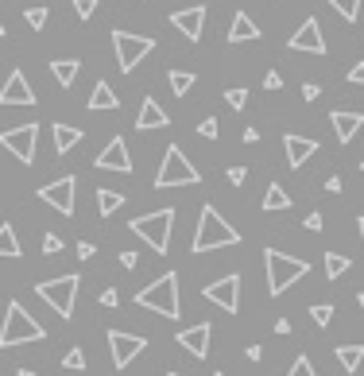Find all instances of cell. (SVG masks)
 Masks as SVG:
<instances>
[{
  "mask_svg": "<svg viewBox=\"0 0 364 376\" xmlns=\"http://www.w3.org/2000/svg\"><path fill=\"white\" fill-rule=\"evenodd\" d=\"M97 8H101V0H74V12H78L81 20H89V16L97 12Z\"/></svg>",
  "mask_w": 364,
  "mask_h": 376,
  "instance_id": "74e56055",
  "label": "cell"
},
{
  "mask_svg": "<svg viewBox=\"0 0 364 376\" xmlns=\"http://www.w3.org/2000/svg\"><path fill=\"white\" fill-rule=\"evenodd\" d=\"M202 183V175H198V167L182 155L178 144H171L167 152H163V163H159V175H155V190H171V186H194Z\"/></svg>",
  "mask_w": 364,
  "mask_h": 376,
  "instance_id": "8992f818",
  "label": "cell"
},
{
  "mask_svg": "<svg viewBox=\"0 0 364 376\" xmlns=\"http://www.w3.org/2000/svg\"><path fill=\"white\" fill-rule=\"evenodd\" d=\"M171 225H175V206L152 210V214H140V217L128 222L132 233H136L144 244H152V252H159V256L171 252Z\"/></svg>",
  "mask_w": 364,
  "mask_h": 376,
  "instance_id": "5b68a950",
  "label": "cell"
},
{
  "mask_svg": "<svg viewBox=\"0 0 364 376\" xmlns=\"http://www.w3.org/2000/svg\"><path fill=\"white\" fill-rule=\"evenodd\" d=\"M43 252H47V256L62 252V237H59V233H43Z\"/></svg>",
  "mask_w": 364,
  "mask_h": 376,
  "instance_id": "f35d334b",
  "label": "cell"
},
{
  "mask_svg": "<svg viewBox=\"0 0 364 376\" xmlns=\"http://www.w3.org/2000/svg\"><path fill=\"white\" fill-rule=\"evenodd\" d=\"M167 376H182V372H167Z\"/></svg>",
  "mask_w": 364,
  "mask_h": 376,
  "instance_id": "11a10c76",
  "label": "cell"
},
{
  "mask_svg": "<svg viewBox=\"0 0 364 376\" xmlns=\"http://www.w3.org/2000/svg\"><path fill=\"white\" fill-rule=\"evenodd\" d=\"M175 341L182 349H186L190 357H210V341H213V326L210 322H194V326H186V330H178L175 334Z\"/></svg>",
  "mask_w": 364,
  "mask_h": 376,
  "instance_id": "9a60e30c",
  "label": "cell"
},
{
  "mask_svg": "<svg viewBox=\"0 0 364 376\" xmlns=\"http://www.w3.org/2000/svg\"><path fill=\"white\" fill-rule=\"evenodd\" d=\"M74 194H78V178L74 175H62V178H55V183L39 186V198H43L51 210H59L62 217L74 214Z\"/></svg>",
  "mask_w": 364,
  "mask_h": 376,
  "instance_id": "8fae6325",
  "label": "cell"
},
{
  "mask_svg": "<svg viewBox=\"0 0 364 376\" xmlns=\"http://www.w3.org/2000/svg\"><path fill=\"white\" fill-rule=\"evenodd\" d=\"M62 369H70V372H81V369H86V353H81V346L66 349V357H62Z\"/></svg>",
  "mask_w": 364,
  "mask_h": 376,
  "instance_id": "1f68e13d",
  "label": "cell"
},
{
  "mask_svg": "<svg viewBox=\"0 0 364 376\" xmlns=\"http://www.w3.org/2000/svg\"><path fill=\"white\" fill-rule=\"evenodd\" d=\"M322 225H326V222H322V214H306V229H310V233H318Z\"/></svg>",
  "mask_w": 364,
  "mask_h": 376,
  "instance_id": "7dc6e473",
  "label": "cell"
},
{
  "mask_svg": "<svg viewBox=\"0 0 364 376\" xmlns=\"http://www.w3.org/2000/svg\"><path fill=\"white\" fill-rule=\"evenodd\" d=\"M225 178H229L233 186H244V183H248V171H244V167H229V171H225Z\"/></svg>",
  "mask_w": 364,
  "mask_h": 376,
  "instance_id": "b9f144b4",
  "label": "cell"
},
{
  "mask_svg": "<svg viewBox=\"0 0 364 376\" xmlns=\"http://www.w3.org/2000/svg\"><path fill=\"white\" fill-rule=\"evenodd\" d=\"M97 171H120V175H132V152L124 144V136H113L109 144L101 148V155L93 159Z\"/></svg>",
  "mask_w": 364,
  "mask_h": 376,
  "instance_id": "5bb4252c",
  "label": "cell"
},
{
  "mask_svg": "<svg viewBox=\"0 0 364 376\" xmlns=\"http://www.w3.org/2000/svg\"><path fill=\"white\" fill-rule=\"evenodd\" d=\"M353 268V260L345 256V252H326V275L329 280H337V275H345Z\"/></svg>",
  "mask_w": 364,
  "mask_h": 376,
  "instance_id": "f1b7e54d",
  "label": "cell"
},
{
  "mask_svg": "<svg viewBox=\"0 0 364 376\" xmlns=\"http://www.w3.org/2000/svg\"><path fill=\"white\" fill-rule=\"evenodd\" d=\"M287 376H318V369H314V361L302 353V357H295V365L287 369Z\"/></svg>",
  "mask_w": 364,
  "mask_h": 376,
  "instance_id": "e575fe53",
  "label": "cell"
},
{
  "mask_svg": "<svg viewBox=\"0 0 364 376\" xmlns=\"http://www.w3.org/2000/svg\"><path fill=\"white\" fill-rule=\"evenodd\" d=\"M171 125V117H167V109H163L155 97H144V105H140V117H136V128L140 132H152V128H167Z\"/></svg>",
  "mask_w": 364,
  "mask_h": 376,
  "instance_id": "d6986e66",
  "label": "cell"
},
{
  "mask_svg": "<svg viewBox=\"0 0 364 376\" xmlns=\"http://www.w3.org/2000/svg\"><path fill=\"white\" fill-rule=\"evenodd\" d=\"M0 256H8V260H16V256H23V249H20V241H16V229L12 225H0Z\"/></svg>",
  "mask_w": 364,
  "mask_h": 376,
  "instance_id": "83f0119b",
  "label": "cell"
},
{
  "mask_svg": "<svg viewBox=\"0 0 364 376\" xmlns=\"http://www.w3.org/2000/svg\"><path fill=\"white\" fill-rule=\"evenodd\" d=\"M263 210H268V214H275V210H291V194H287L279 183H271L268 194H263Z\"/></svg>",
  "mask_w": 364,
  "mask_h": 376,
  "instance_id": "4316f807",
  "label": "cell"
},
{
  "mask_svg": "<svg viewBox=\"0 0 364 376\" xmlns=\"http://www.w3.org/2000/svg\"><path fill=\"white\" fill-rule=\"evenodd\" d=\"M283 148H287V163H291V167L299 171L302 163L310 159L314 152H318V140H310V136H295V132H287V136H283Z\"/></svg>",
  "mask_w": 364,
  "mask_h": 376,
  "instance_id": "ffe728a7",
  "label": "cell"
},
{
  "mask_svg": "<svg viewBox=\"0 0 364 376\" xmlns=\"http://www.w3.org/2000/svg\"><path fill=\"white\" fill-rule=\"evenodd\" d=\"M144 349H147V338L124 334V330H109V353H113V365H117V369H128Z\"/></svg>",
  "mask_w": 364,
  "mask_h": 376,
  "instance_id": "7c38bea8",
  "label": "cell"
},
{
  "mask_svg": "<svg viewBox=\"0 0 364 376\" xmlns=\"http://www.w3.org/2000/svg\"><path fill=\"white\" fill-rule=\"evenodd\" d=\"M78 70H81V62H78V59H55V62H51V74H55V81H59L62 89H70V86H74Z\"/></svg>",
  "mask_w": 364,
  "mask_h": 376,
  "instance_id": "cb8c5ba5",
  "label": "cell"
},
{
  "mask_svg": "<svg viewBox=\"0 0 364 376\" xmlns=\"http://www.w3.org/2000/svg\"><path fill=\"white\" fill-rule=\"evenodd\" d=\"M16 376H35V372H31V369H16Z\"/></svg>",
  "mask_w": 364,
  "mask_h": 376,
  "instance_id": "f907efd6",
  "label": "cell"
},
{
  "mask_svg": "<svg viewBox=\"0 0 364 376\" xmlns=\"http://www.w3.org/2000/svg\"><path fill=\"white\" fill-rule=\"evenodd\" d=\"M233 244H241V233H237V229L229 225L225 217H221V210L202 206V214H198V229H194V244H190V249L202 256V252L233 249Z\"/></svg>",
  "mask_w": 364,
  "mask_h": 376,
  "instance_id": "6da1fadb",
  "label": "cell"
},
{
  "mask_svg": "<svg viewBox=\"0 0 364 376\" xmlns=\"http://www.w3.org/2000/svg\"><path fill=\"white\" fill-rule=\"evenodd\" d=\"M124 202H128V198H124L120 190H109V186H101V190H97V214H101V217H113V214H117V210L124 206Z\"/></svg>",
  "mask_w": 364,
  "mask_h": 376,
  "instance_id": "484cf974",
  "label": "cell"
},
{
  "mask_svg": "<svg viewBox=\"0 0 364 376\" xmlns=\"http://www.w3.org/2000/svg\"><path fill=\"white\" fill-rule=\"evenodd\" d=\"M310 318H314V326H322V330H326L329 318H334V307H329V302H314V307H310Z\"/></svg>",
  "mask_w": 364,
  "mask_h": 376,
  "instance_id": "d6a6232c",
  "label": "cell"
},
{
  "mask_svg": "<svg viewBox=\"0 0 364 376\" xmlns=\"http://www.w3.org/2000/svg\"><path fill=\"white\" fill-rule=\"evenodd\" d=\"M213 376H225V372H213Z\"/></svg>",
  "mask_w": 364,
  "mask_h": 376,
  "instance_id": "9f6ffc18",
  "label": "cell"
},
{
  "mask_svg": "<svg viewBox=\"0 0 364 376\" xmlns=\"http://www.w3.org/2000/svg\"><path fill=\"white\" fill-rule=\"evenodd\" d=\"M349 81H353V86H364V62H357V67H349Z\"/></svg>",
  "mask_w": 364,
  "mask_h": 376,
  "instance_id": "ee69618b",
  "label": "cell"
},
{
  "mask_svg": "<svg viewBox=\"0 0 364 376\" xmlns=\"http://www.w3.org/2000/svg\"><path fill=\"white\" fill-rule=\"evenodd\" d=\"M326 4L334 8V12L341 16L345 23H353V20H357V16H360V0H326Z\"/></svg>",
  "mask_w": 364,
  "mask_h": 376,
  "instance_id": "4dcf8cb0",
  "label": "cell"
},
{
  "mask_svg": "<svg viewBox=\"0 0 364 376\" xmlns=\"http://www.w3.org/2000/svg\"><path fill=\"white\" fill-rule=\"evenodd\" d=\"M93 256H97V244L93 241H78V260H86V264H89Z\"/></svg>",
  "mask_w": 364,
  "mask_h": 376,
  "instance_id": "60d3db41",
  "label": "cell"
},
{
  "mask_svg": "<svg viewBox=\"0 0 364 376\" xmlns=\"http://www.w3.org/2000/svg\"><path fill=\"white\" fill-rule=\"evenodd\" d=\"M202 23H205V8L194 4V8H178V12H171V28L182 31V35L190 39V43H198L202 39Z\"/></svg>",
  "mask_w": 364,
  "mask_h": 376,
  "instance_id": "e0dca14e",
  "label": "cell"
},
{
  "mask_svg": "<svg viewBox=\"0 0 364 376\" xmlns=\"http://www.w3.org/2000/svg\"><path fill=\"white\" fill-rule=\"evenodd\" d=\"M287 47H291V51H306V55H326V35H322V23L314 20V16H306V20L299 23V31L287 39Z\"/></svg>",
  "mask_w": 364,
  "mask_h": 376,
  "instance_id": "4fadbf2b",
  "label": "cell"
},
{
  "mask_svg": "<svg viewBox=\"0 0 364 376\" xmlns=\"http://www.w3.org/2000/svg\"><path fill=\"white\" fill-rule=\"evenodd\" d=\"M120 264H124V268H136L140 256H136V252H120Z\"/></svg>",
  "mask_w": 364,
  "mask_h": 376,
  "instance_id": "c3c4849f",
  "label": "cell"
},
{
  "mask_svg": "<svg viewBox=\"0 0 364 376\" xmlns=\"http://www.w3.org/2000/svg\"><path fill=\"white\" fill-rule=\"evenodd\" d=\"M113 51H117V62H120V74H132L147 55L155 51V39L152 35H136V31H124L117 28L113 31Z\"/></svg>",
  "mask_w": 364,
  "mask_h": 376,
  "instance_id": "ba28073f",
  "label": "cell"
},
{
  "mask_svg": "<svg viewBox=\"0 0 364 376\" xmlns=\"http://www.w3.org/2000/svg\"><path fill=\"white\" fill-rule=\"evenodd\" d=\"M329 125H334V132H337V144H353V136L364 128V113H357V109H334V113H329Z\"/></svg>",
  "mask_w": 364,
  "mask_h": 376,
  "instance_id": "ac0fdd59",
  "label": "cell"
},
{
  "mask_svg": "<svg viewBox=\"0 0 364 376\" xmlns=\"http://www.w3.org/2000/svg\"><path fill=\"white\" fill-rule=\"evenodd\" d=\"M217 132H221L217 117H205L202 125H198V136H205V140H217Z\"/></svg>",
  "mask_w": 364,
  "mask_h": 376,
  "instance_id": "8d00e7d4",
  "label": "cell"
},
{
  "mask_svg": "<svg viewBox=\"0 0 364 376\" xmlns=\"http://www.w3.org/2000/svg\"><path fill=\"white\" fill-rule=\"evenodd\" d=\"M0 105H35V89L23 70H12L8 81L0 86Z\"/></svg>",
  "mask_w": 364,
  "mask_h": 376,
  "instance_id": "2e32d148",
  "label": "cell"
},
{
  "mask_svg": "<svg viewBox=\"0 0 364 376\" xmlns=\"http://www.w3.org/2000/svg\"><path fill=\"white\" fill-rule=\"evenodd\" d=\"M4 35H8V28H4V23H0V39H4Z\"/></svg>",
  "mask_w": 364,
  "mask_h": 376,
  "instance_id": "f5cc1de1",
  "label": "cell"
},
{
  "mask_svg": "<svg viewBox=\"0 0 364 376\" xmlns=\"http://www.w3.org/2000/svg\"><path fill=\"white\" fill-rule=\"evenodd\" d=\"M260 35H263L260 23H256L248 12H237L233 16V23H229V43H256Z\"/></svg>",
  "mask_w": 364,
  "mask_h": 376,
  "instance_id": "44dd1931",
  "label": "cell"
},
{
  "mask_svg": "<svg viewBox=\"0 0 364 376\" xmlns=\"http://www.w3.org/2000/svg\"><path fill=\"white\" fill-rule=\"evenodd\" d=\"M47 330L43 322H35V314H28L23 302H8L4 307V322H0V349H12V346H28V341H43Z\"/></svg>",
  "mask_w": 364,
  "mask_h": 376,
  "instance_id": "7a4b0ae2",
  "label": "cell"
},
{
  "mask_svg": "<svg viewBox=\"0 0 364 376\" xmlns=\"http://www.w3.org/2000/svg\"><path fill=\"white\" fill-rule=\"evenodd\" d=\"M136 307L152 310V314H163V318H178V314H182L178 275H175V272H163L159 280H152L144 291H136Z\"/></svg>",
  "mask_w": 364,
  "mask_h": 376,
  "instance_id": "277c9868",
  "label": "cell"
},
{
  "mask_svg": "<svg viewBox=\"0 0 364 376\" xmlns=\"http://www.w3.org/2000/svg\"><path fill=\"white\" fill-rule=\"evenodd\" d=\"M260 140V128H244V144H256Z\"/></svg>",
  "mask_w": 364,
  "mask_h": 376,
  "instance_id": "681fc988",
  "label": "cell"
},
{
  "mask_svg": "<svg viewBox=\"0 0 364 376\" xmlns=\"http://www.w3.org/2000/svg\"><path fill=\"white\" fill-rule=\"evenodd\" d=\"M55 152L66 155V152H74L81 144V128H74V125H55Z\"/></svg>",
  "mask_w": 364,
  "mask_h": 376,
  "instance_id": "603a6c76",
  "label": "cell"
},
{
  "mask_svg": "<svg viewBox=\"0 0 364 376\" xmlns=\"http://www.w3.org/2000/svg\"><path fill=\"white\" fill-rule=\"evenodd\" d=\"M225 101L233 105V109H244V105H248V89L244 86H229L225 89Z\"/></svg>",
  "mask_w": 364,
  "mask_h": 376,
  "instance_id": "d590c367",
  "label": "cell"
},
{
  "mask_svg": "<svg viewBox=\"0 0 364 376\" xmlns=\"http://www.w3.org/2000/svg\"><path fill=\"white\" fill-rule=\"evenodd\" d=\"M263 89L279 93V89H283V74H279V70H268V74H263Z\"/></svg>",
  "mask_w": 364,
  "mask_h": 376,
  "instance_id": "ab89813d",
  "label": "cell"
},
{
  "mask_svg": "<svg viewBox=\"0 0 364 376\" xmlns=\"http://www.w3.org/2000/svg\"><path fill=\"white\" fill-rule=\"evenodd\" d=\"M202 295L210 299L213 307H221L225 314H237V310H241V275H237V272H229V275H221V280L205 283V291H202Z\"/></svg>",
  "mask_w": 364,
  "mask_h": 376,
  "instance_id": "30bf717a",
  "label": "cell"
},
{
  "mask_svg": "<svg viewBox=\"0 0 364 376\" xmlns=\"http://www.w3.org/2000/svg\"><path fill=\"white\" fill-rule=\"evenodd\" d=\"M23 20H28L31 31H43V28H47V8H39V4L28 8V12H23Z\"/></svg>",
  "mask_w": 364,
  "mask_h": 376,
  "instance_id": "836d02e7",
  "label": "cell"
},
{
  "mask_svg": "<svg viewBox=\"0 0 364 376\" xmlns=\"http://www.w3.org/2000/svg\"><path fill=\"white\" fill-rule=\"evenodd\" d=\"M357 229H360V241H364V217H360V222H357Z\"/></svg>",
  "mask_w": 364,
  "mask_h": 376,
  "instance_id": "816d5d0a",
  "label": "cell"
},
{
  "mask_svg": "<svg viewBox=\"0 0 364 376\" xmlns=\"http://www.w3.org/2000/svg\"><path fill=\"white\" fill-rule=\"evenodd\" d=\"M167 81H171V93L182 97V93H190V89H194V81H198V78L190 74V70H171Z\"/></svg>",
  "mask_w": 364,
  "mask_h": 376,
  "instance_id": "f546056e",
  "label": "cell"
},
{
  "mask_svg": "<svg viewBox=\"0 0 364 376\" xmlns=\"http://www.w3.org/2000/svg\"><path fill=\"white\" fill-rule=\"evenodd\" d=\"M334 357H337V365H341V369L353 376V372L360 369V361H364V346H337Z\"/></svg>",
  "mask_w": 364,
  "mask_h": 376,
  "instance_id": "d4e9b609",
  "label": "cell"
},
{
  "mask_svg": "<svg viewBox=\"0 0 364 376\" xmlns=\"http://www.w3.org/2000/svg\"><path fill=\"white\" fill-rule=\"evenodd\" d=\"M89 113H105V109H120V97L113 93V86L109 81H97L93 86V93H89V105H86Z\"/></svg>",
  "mask_w": 364,
  "mask_h": 376,
  "instance_id": "7402d4cb",
  "label": "cell"
},
{
  "mask_svg": "<svg viewBox=\"0 0 364 376\" xmlns=\"http://www.w3.org/2000/svg\"><path fill=\"white\" fill-rule=\"evenodd\" d=\"M302 97H306V101H318V97H322V86H318V81H306V86H302Z\"/></svg>",
  "mask_w": 364,
  "mask_h": 376,
  "instance_id": "7bdbcfd3",
  "label": "cell"
},
{
  "mask_svg": "<svg viewBox=\"0 0 364 376\" xmlns=\"http://www.w3.org/2000/svg\"><path fill=\"white\" fill-rule=\"evenodd\" d=\"M35 144H39V125L35 120H28V125L20 128H8V132H0V148H8L20 163H35Z\"/></svg>",
  "mask_w": 364,
  "mask_h": 376,
  "instance_id": "9c48e42d",
  "label": "cell"
},
{
  "mask_svg": "<svg viewBox=\"0 0 364 376\" xmlns=\"http://www.w3.org/2000/svg\"><path fill=\"white\" fill-rule=\"evenodd\" d=\"M357 302H360V310H364V291H360V295H357Z\"/></svg>",
  "mask_w": 364,
  "mask_h": 376,
  "instance_id": "db71d44e",
  "label": "cell"
},
{
  "mask_svg": "<svg viewBox=\"0 0 364 376\" xmlns=\"http://www.w3.org/2000/svg\"><path fill=\"white\" fill-rule=\"evenodd\" d=\"M78 275H59V280H43L35 287V295L47 302V307L55 310L59 318H74V302H78Z\"/></svg>",
  "mask_w": 364,
  "mask_h": 376,
  "instance_id": "52a82bcc",
  "label": "cell"
},
{
  "mask_svg": "<svg viewBox=\"0 0 364 376\" xmlns=\"http://www.w3.org/2000/svg\"><path fill=\"white\" fill-rule=\"evenodd\" d=\"M360 171H364V159H360Z\"/></svg>",
  "mask_w": 364,
  "mask_h": 376,
  "instance_id": "6f0895ef",
  "label": "cell"
},
{
  "mask_svg": "<svg viewBox=\"0 0 364 376\" xmlns=\"http://www.w3.org/2000/svg\"><path fill=\"white\" fill-rule=\"evenodd\" d=\"M263 268H268V291L275 299L287 295V291H291L295 283L310 272V264H306V260L287 256V252H279V249H263Z\"/></svg>",
  "mask_w": 364,
  "mask_h": 376,
  "instance_id": "3957f363",
  "label": "cell"
},
{
  "mask_svg": "<svg viewBox=\"0 0 364 376\" xmlns=\"http://www.w3.org/2000/svg\"><path fill=\"white\" fill-rule=\"evenodd\" d=\"M117 302H120V295H117L113 287H105V291H101V307H117Z\"/></svg>",
  "mask_w": 364,
  "mask_h": 376,
  "instance_id": "f6af8a7d",
  "label": "cell"
},
{
  "mask_svg": "<svg viewBox=\"0 0 364 376\" xmlns=\"http://www.w3.org/2000/svg\"><path fill=\"white\" fill-rule=\"evenodd\" d=\"M326 190H329V194H341V190H345V183H341V175H334V178H326Z\"/></svg>",
  "mask_w": 364,
  "mask_h": 376,
  "instance_id": "bcb514c9",
  "label": "cell"
}]
</instances>
